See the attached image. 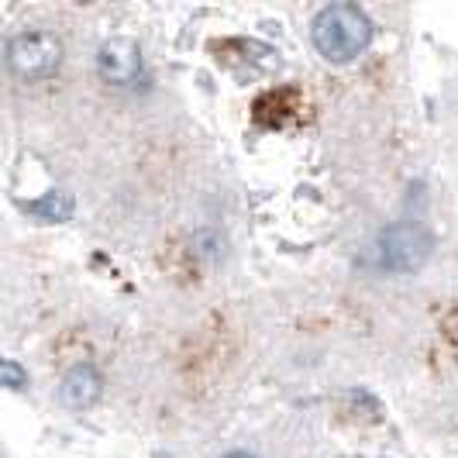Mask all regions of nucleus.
<instances>
[{"mask_svg": "<svg viewBox=\"0 0 458 458\" xmlns=\"http://www.w3.org/2000/svg\"><path fill=\"white\" fill-rule=\"evenodd\" d=\"M310 42L321 52V59L342 66L359 59L372 42V21L362 7L355 4H327L321 14L314 18Z\"/></svg>", "mask_w": 458, "mask_h": 458, "instance_id": "obj_1", "label": "nucleus"}, {"mask_svg": "<svg viewBox=\"0 0 458 458\" xmlns=\"http://www.w3.org/2000/svg\"><path fill=\"white\" fill-rule=\"evenodd\" d=\"M431 249H435L431 231L413 221H400L369 245V262L383 273H417L431 259Z\"/></svg>", "mask_w": 458, "mask_h": 458, "instance_id": "obj_2", "label": "nucleus"}, {"mask_svg": "<svg viewBox=\"0 0 458 458\" xmlns=\"http://www.w3.org/2000/svg\"><path fill=\"white\" fill-rule=\"evenodd\" d=\"M63 66V42L52 31H21L7 42V69L18 80H46Z\"/></svg>", "mask_w": 458, "mask_h": 458, "instance_id": "obj_3", "label": "nucleus"}, {"mask_svg": "<svg viewBox=\"0 0 458 458\" xmlns=\"http://www.w3.org/2000/svg\"><path fill=\"white\" fill-rule=\"evenodd\" d=\"M97 69L107 83L114 87H128L135 83L138 72H141V55H138V46L131 38H111L104 42V48L97 52Z\"/></svg>", "mask_w": 458, "mask_h": 458, "instance_id": "obj_4", "label": "nucleus"}, {"mask_svg": "<svg viewBox=\"0 0 458 458\" xmlns=\"http://www.w3.org/2000/svg\"><path fill=\"white\" fill-rule=\"evenodd\" d=\"M100 390H104L100 372H97L90 362H80V366H72L66 376H63V383H59V400L66 403L69 411H87V407H93V403L100 400Z\"/></svg>", "mask_w": 458, "mask_h": 458, "instance_id": "obj_5", "label": "nucleus"}, {"mask_svg": "<svg viewBox=\"0 0 458 458\" xmlns=\"http://www.w3.org/2000/svg\"><path fill=\"white\" fill-rule=\"evenodd\" d=\"M24 210L31 214V217H38V221H48V225H63L72 217V200H69L66 193H46L42 200H31V204H24Z\"/></svg>", "mask_w": 458, "mask_h": 458, "instance_id": "obj_6", "label": "nucleus"}, {"mask_svg": "<svg viewBox=\"0 0 458 458\" xmlns=\"http://www.w3.org/2000/svg\"><path fill=\"white\" fill-rule=\"evenodd\" d=\"M0 386L7 390H24L28 386V372L14 359H0Z\"/></svg>", "mask_w": 458, "mask_h": 458, "instance_id": "obj_7", "label": "nucleus"}, {"mask_svg": "<svg viewBox=\"0 0 458 458\" xmlns=\"http://www.w3.org/2000/svg\"><path fill=\"white\" fill-rule=\"evenodd\" d=\"M221 458H255V455H249V452H228V455H221Z\"/></svg>", "mask_w": 458, "mask_h": 458, "instance_id": "obj_8", "label": "nucleus"}]
</instances>
